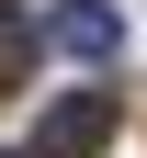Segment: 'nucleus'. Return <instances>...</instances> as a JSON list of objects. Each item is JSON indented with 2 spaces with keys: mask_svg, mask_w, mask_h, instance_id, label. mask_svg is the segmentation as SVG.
Segmentation results:
<instances>
[{
  "mask_svg": "<svg viewBox=\"0 0 147 158\" xmlns=\"http://www.w3.org/2000/svg\"><path fill=\"white\" fill-rule=\"evenodd\" d=\"M45 45H68V56H113L124 45V23H113V0H57V23H45Z\"/></svg>",
  "mask_w": 147,
  "mask_h": 158,
  "instance_id": "obj_2",
  "label": "nucleus"
},
{
  "mask_svg": "<svg viewBox=\"0 0 147 158\" xmlns=\"http://www.w3.org/2000/svg\"><path fill=\"white\" fill-rule=\"evenodd\" d=\"M102 147H113V90H68L34 124V158H102Z\"/></svg>",
  "mask_w": 147,
  "mask_h": 158,
  "instance_id": "obj_1",
  "label": "nucleus"
},
{
  "mask_svg": "<svg viewBox=\"0 0 147 158\" xmlns=\"http://www.w3.org/2000/svg\"><path fill=\"white\" fill-rule=\"evenodd\" d=\"M0 158H11V147H0Z\"/></svg>",
  "mask_w": 147,
  "mask_h": 158,
  "instance_id": "obj_4",
  "label": "nucleus"
},
{
  "mask_svg": "<svg viewBox=\"0 0 147 158\" xmlns=\"http://www.w3.org/2000/svg\"><path fill=\"white\" fill-rule=\"evenodd\" d=\"M34 79V11H0V90Z\"/></svg>",
  "mask_w": 147,
  "mask_h": 158,
  "instance_id": "obj_3",
  "label": "nucleus"
}]
</instances>
